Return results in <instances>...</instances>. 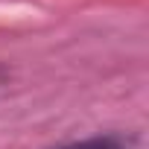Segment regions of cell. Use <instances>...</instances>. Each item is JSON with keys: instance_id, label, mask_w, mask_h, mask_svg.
Returning a JSON list of instances; mask_svg holds the SVG:
<instances>
[{"instance_id": "cell-1", "label": "cell", "mask_w": 149, "mask_h": 149, "mask_svg": "<svg viewBox=\"0 0 149 149\" xmlns=\"http://www.w3.org/2000/svg\"><path fill=\"white\" fill-rule=\"evenodd\" d=\"M56 149H137V137L126 132H102V134H91L82 140H70Z\"/></svg>"}, {"instance_id": "cell-2", "label": "cell", "mask_w": 149, "mask_h": 149, "mask_svg": "<svg viewBox=\"0 0 149 149\" xmlns=\"http://www.w3.org/2000/svg\"><path fill=\"white\" fill-rule=\"evenodd\" d=\"M9 76H12V73H9V67H6L3 61H0V91H3V88L9 85Z\"/></svg>"}]
</instances>
